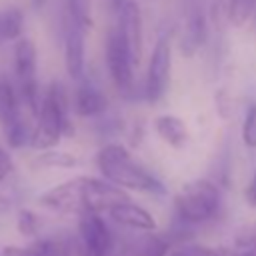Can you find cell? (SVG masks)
Here are the masks:
<instances>
[{
    "label": "cell",
    "instance_id": "7a4b0ae2",
    "mask_svg": "<svg viewBox=\"0 0 256 256\" xmlns=\"http://www.w3.org/2000/svg\"><path fill=\"white\" fill-rule=\"evenodd\" d=\"M74 124L68 116V92L62 82L54 80L42 98V108L36 126L32 128L30 146L44 152L52 150L62 136H72Z\"/></svg>",
    "mask_w": 256,
    "mask_h": 256
},
{
    "label": "cell",
    "instance_id": "d4e9b609",
    "mask_svg": "<svg viewBox=\"0 0 256 256\" xmlns=\"http://www.w3.org/2000/svg\"><path fill=\"white\" fill-rule=\"evenodd\" d=\"M18 230L22 234H32L36 230V216L28 210H22L18 214Z\"/></svg>",
    "mask_w": 256,
    "mask_h": 256
},
{
    "label": "cell",
    "instance_id": "44dd1931",
    "mask_svg": "<svg viewBox=\"0 0 256 256\" xmlns=\"http://www.w3.org/2000/svg\"><path fill=\"white\" fill-rule=\"evenodd\" d=\"M66 6V14L80 24L82 28H90L92 26V4L90 0H64Z\"/></svg>",
    "mask_w": 256,
    "mask_h": 256
},
{
    "label": "cell",
    "instance_id": "7c38bea8",
    "mask_svg": "<svg viewBox=\"0 0 256 256\" xmlns=\"http://www.w3.org/2000/svg\"><path fill=\"white\" fill-rule=\"evenodd\" d=\"M36 46L30 38H20L14 46V64L18 84H30L36 80Z\"/></svg>",
    "mask_w": 256,
    "mask_h": 256
},
{
    "label": "cell",
    "instance_id": "ba28073f",
    "mask_svg": "<svg viewBox=\"0 0 256 256\" xmlns=\"http://www.w3.org/2000/svg\"><path fill=\"white\" fill-rule=\"evenodd\" d=\"M118 30L128 46L130 58L134 62V66L140 64L142 58V46H144V24H142V12L140 6L134 0H128L126 6L120 10L118 14Z\"/></svg>",
    "mask_w": 256,
    "mask_h": 256
},
{
    "label": "cell",
    "instance_id": "52a82bcc",
    "mask_svg": "<svg viewBox=\"0 0 256 256\" xmlns=\"http://www.w3.org/2000/svg\"><path fill=\"white\" fill-rule=\"evenodd\" d=\"M62 36H64V62L66 72L72 80L82 82L86 70V52H84V38L86 28L76 24L66 12L62 18Z\"/></svg>",
    "mask_w": 256,
    "mask_h": 256
},
{
    "label": "cell",
    "instance_id": "2e32d148",
    "mask_svg": "<svg viewBox=\"0 0 256 256\" xmlns=\"http://www.w3.org/2000/svg\"><path fill=\"white\" fill-rule=\"evenodd\" d=\"M18 118H20V106H18L16 90L6 76H0V124L4 128Z\"/></svg>",
    "mask_w": 256,
    "mask_h": 256
},
{
    "label": "cell",
    "instance_id": "3957f363",
    "mask_svg": "<svg viewBox=\"0 0 256 256\" xmlns=\"http://www.w3.org/2000/svg\"><path fill=\"white\" fill-rule=\"evenodd\" d=\"M176 212L184 222L200 224L210 220L220 206V192L210 180H192L182 186L176 200Z\"/></svg>",
    "mask_w": 256,
    "mask_h": 256
},
{
    "label": "cell",
    "instance_id": "4316f807",
    "mask_svg": "<svg viewBox=\"0 0 256 256\" xmlns=\"http://www.w3.org/2000/svg\"><path fill=\"white\" fill-rule=\"evenodd\" d=\"M246 200H248L252 206H256V172H254L252 182H250L248 188H246Z\"/></svg>",
    "mask_w": 256,
    "mask_h": 256
},
{
    "label": "cell",
    "instance_id": "1f68e13d",
    "mask_svg": "<svg viewBox=\"0 0 256 256\" xmlns=\"http://www.w3.org/2000/svg\"><path fill=\"white\" fill-rule=\"evenodd\" d=\"M252 18H254V28H256V8H254V16Z\"/></svg>",
    "mask_w": 256,
    "mask_h": 256
},
{
    "label": "cell",
    "instance_id": "8fae6325",
    "mask_svg": "<svg viewBox=\"0 0 256 256\" xmlns=\"http://www.w3.org/2000/svg\"><path fill=\"white\" fill-rule=\"evenodd\" d=\"M74 108L78 112V116H100L106 110V98L100 92V88L96 84H92L90 80H82L78 90H76V98H74Z\"/></svg>",
    "mask_w": 256,
    "mask_h": 256
},
{
    "label": "cell",
    "instance_id": "9c48e42d",
    "mask_svg": "<svg viewBox=\"0 0 256 256\" xmlns=\"http://www.w3.org/2000/svg\"><path fill=\"white\" fill-rule=\"evenodd\" d=\"M208 40V22L202 10H194L186 22L184 36L180 38V52L186 58H192L200 46H204Z\"/></svg>",
    "mask_w": 256,
    "mask_h": 256
},
{
    "label": "cell",
    "instance_id": "e0dca14e",
    "mask_svg": "<svg viewBox=\"0 0 256 256\" xmlns=\"http://www.w3.org/2000/svg\"><path fill=\"white\" fill-rule=\"evenodd\" d=\"M24 28V14L18 6H8L0 12V30L4 40H20Z\"/></svg>",
    "mask_w": 256,
    "mask_h": 256
},
{
    "label": "cell",
    "instance_id": "5b68a950",
    "mask_svg": "<svg viewBox=\"0 0 256 256\" xmlns=\"http://www.w3.org/2000/svg\"><path fill=\"white\" fill-rule=\"evenodd\" d=\"M106 64L116 88L124 94L134 90V62L130 58L128 46L118 28H110L106 36Z\"/></svg>",
    "mask_w": 256,
    "mask_h": 256
},
{
    "label": "cell",
    "instance_id": "277c9868",
    "mask_svg": "<svg viewBox=\"0 0 256 256\" xmlns=\"http://www.w3.org/2000/svg\"><path fill=\"white\" fill-rule=\"evenodd\" d=\"M78 180V200H80V214L84 212H110L114 206L130 202L128 194L110 184L108 180L100 178H90V176H76Z\"/></svg>",
    "mask_w": 256,
    "mask_h": 256
},
{
    "label": "cell",
    "instance_id": "cb8c5ba5",
    "mask_svg": "<svg viewBox=\"0 0 256 256\" xmlns=\"http://www.w3.org/2000/svg\"><path fill=\"white\" fill-rule=\"evenodd\" d=\"M214 102H216L218 114L222 118H228L230 112H232V100H230V96H226V90L224 88H220V90L214 92Z\"/></svg>",
    "mask_w": 256,
    "mask_h": 256
},
{
    "label": "cell",
    "instance_id": "ac0fdd59",
    "mask_svg": "<svg viewBox=\"0 0 256 256\" xmlns=\"http://www.w3.org/2000/svg\"><path fill=\"white\" fill-rule=\"evenodd\" d=\"M254 8H256V0H228L226 4V20L240 28L248 22L250 16H254Z\"/></svg>",
    "mask_w": 256,
    "mask_h": 256
},
{
    "label": "cell",
    "instance_id": "ffe728a7",
    "mask_svg": "<svg viewBox=\"0 0 256 256\" xmlns=\"http://www.w3.org/2000/svg\"><path fill=\"white\" fill-rule=\"evenodd\" d=\"M4 136H6V142H8L10 148H22L24 144L30 142L32 130L28 128L26 120L18 118V120H14L12 124L4 126Z\"/></svg>",
    "mask_w": 256,
    "mask_h": 256
},
{
    "label": "cell",
    "instance_id": "d6a6232c",
    "mask_svg": "<svg viewBox=\"0 0 256 256\" xmlns=\"http://www.w3.org/2000/svg\"><path fill=\"white\" fill-rule=\"evenodd\" d=\"M4 42V36H2V30H0V44Z\"/></svg>",
    "mask_w": 256,
    "mask_h": 256
},
{
    "label": "cell",
    "instance_id": "83f0119b",
    "mask_svg": "<svg viewBox=\"0 0 256 256\" xmlns=\"http://www.w3.org/2000/svg\"><path fill=\"white\" fill-rule=\"evenodd\" d=\"M126 2H128V0H108V4H110V10H112L114 14H120V10L126 6Z\"/></svg>",
    "mask_w": 256,
    "mask_h": 256
},
{
    "label": "cell",
    "instance_id": "8992f818",
    "mask_svg": "<svg viewBox=\"0 0 256 256\" xmlns=\"http://www.w3.org/2000/svg\"><path fill=\"white\" fill-rule=\"evenodd\" d=\"M170 66H172V48L168 38H158L150 62H148V72H146V82H144V98L148 102H158L170 82Z\"/></svg>",
    "mask_w": 256,
    "mask_h": 256
},
{
    "label": "cell",
    "instance_id": "4dcf8cb0",
    "mask_svg": "<svg viewBox=\"0 0 256 256\" xmlns=\"http://www.w3.org/2000/svg\"><path fill=\"white\" fill-rule=\"evenodd\" d=\"M238 256H254V254H252V252H250V250H248V248H244V252H240V254H238Z\"/></svg>",
    "mask_w": 256,
    "mask_h": 256
},
{
    "label": "cell",
    "instance_id": "7402d4cb",
    "mask_svg": "<svg viewBox=\"0 0 256 256\" xmlns=\"http://www.w3.org/2000/svg\"><path fill=\"white\" fill-rule=\"evenodd\" d=\"M242 142L248 148H256V104H252L244 116L242 124Z\"/></svg>",
    "mask_w": 256,
    "mask_h": 256
},
{
    "label": "cell",
    "instance_id": "f546056e",
    "mask_svg": "<svg viewBox=\"0 0 256 256\" xmlns=\"http://www.w3.org/2000/svg\"><path fill=\"white\" fill-rule=\"evenodd\" d=\"M8 210H10V202L4 196H0V216H4Z\"/></svg>",
    "mask_w": 256,
    "mask_h": 256
},
{
    "label": "cell",
    "instance_id": "4fadbf2b",
    "mask_svg": "<svg viewBox=\"0 0 256 256\" xmlns=\"http://www.w3.org/2000/svg\"><path fill=\"white\" fill-rule=\"evenodd\" d=\"M154 130L156 134L172 148H182L188 140V128L186 122L172 114H162L154 118Z\"/></svg>",
    "mask_w": 256,
    "mask_h": 256
},
{
    "label": "cell",
    "instance_id": "603a6c76",
    "mask_svg": "<svg viewBox=\"0 0 256 256\" xmlns=\"http://www.w3.org/2000/svg\"><path fill=\"white\" fill-rule=\"evenodd\" d=\"M168 256H228L226 252L208 248V246H198V244H184L176 250H172Z\"/></svg>",
    "mask_w": 256,
    "mask_h": 256
},
{
    "label": "cell",
    "instance_id": "5bb4252c",
    "mask_svg": "<svg viewBox=\"0 0 256 256\" xmlns=\"http://www.w3.org/2000/svg\"><path fill=\"white\" fill-rule=\"evenodd\" d=\"M116 256H168V244L164 238L148 232L118 248Z\"/></svg>",
    "mask_w": 256,
    "mask_h": 256
},
{
    "label": "cell",
    "instance_id": "d6986e66",
    "mask_svg": "<svg viewBox=\"0 0 256 256\" xmlns=\"http://www.w3.org/2000/svg\"><path fill=\"white\" fill-rule=\"evenodd\" d=\"M36 164L44 166V168H74L78 164V160H76V156L62 152V150H44L38 154Z\"/></svg>",
    "mask_w": 256,
    "mask_h": 256
},
{
    "label": "cell",
    "instance_id": "6da1fadb",
    "mask_svg": "<svg viewBox=\"0 0 256 256\" xmlns=\"http://www.w3.org/2000/svg\"><path fill=\"white\" fill-rule=\"evenodd\" d=\"M96 166L104 180L118 188H130L140 192L162 194V182L140 166L122 144H106L96 154Z\"/></svg>",
    "mask_w": 256,
    "mask_h": 256
},
{
    "label": "cell",
    "instance_id": "30bf717a",
    "mask_svg": "<svg viewBox=\"0 0 256 256\" xmlns=\"http://www.w3.org/2000/svg\"><path fill=\"white\" fill-rule=\"evenodd\" d=\"M114 222L126 226V228H134V230H144V232H150L156 228V220L152 218V214L138 206V204H132V202H124V204H118L114 206L110 212Z\"/></svg>",
    "mask_w": 256,
    "mask_h": 256
},
{
    "label": "cell",
    "instance_id": "9a60e30c",
    "mask_svg": "<svg viewBox=\"0 0 256 256\" xmlns=\"http://www.w3.org/2000/svg\"><path fill=\"white\" fill-rule=\"evenodd\" d=\"M4 256H66V240L44 238L30 246L22 248H6Z\"/></svg>",
    "mask_w": 256,
    "mask_h": 256
},
{
    "label": "cell",
    "instance_id": "484cf974",
    "mask_svg": "<svg viewBox=\"0 0 256 256\" xmlns=\"http://www.w3.org/2000/svg\"><path fill=\"white\" fill-rule=\"evenodd\" d=\"M12 168H14V166H12V160H10L8 152L0 146V182H2L10 172H12Z\"/></svg>",
    "mask_w": 256,
    "mask_h": 256
},
{
    "label": "cell",
    "instance_id": "f1b7e54d",
    "mask_svg": "<svg viewBox=\"0 0 256 256\" xmlns=\"http://www.w3.org/2000/svg\"><path fill=\"white\" fill-rule=\"evenodd\" d=\"M46 2H48V0H30V6H32L34 12H40V10L46 6Z\"/></svg>",
    "mask_w": 256,
    "mask_h": 256
}]
</instances>
